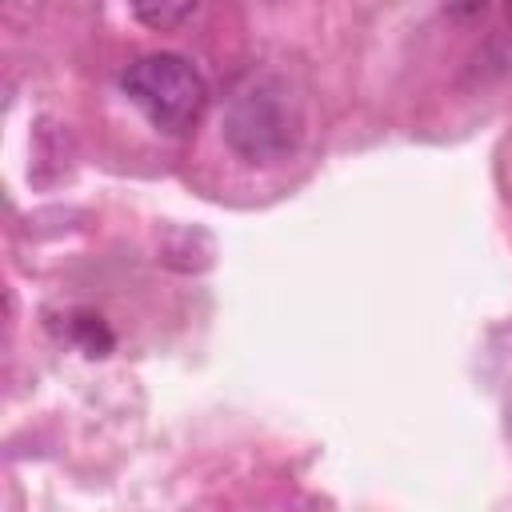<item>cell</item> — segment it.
<instances>
[{
    "mask_svg": "<svg viewBox=\"0 0 512 512\" xmlns=\"http://www.w3.org/2000/svg\"><path fill=\"white\" fill-rule=\"evenodd\" d=\"M304 136V104L288 76L252 72L224 108V140L248 164H276L296 152Z\"/></svg>",
    "mask_w": 512,
    "mask_h": 512,
    "instance_id": "cell-1",
    "label": "cell"
},
{
    "mask_svg": "<svg viewBox=\"0 0 512 512\" xmlns=\"http://www.w3.org/2000/svg\"><path fill=\"white\" fill-rule=\"evenodd\" d=\"M120 84H124V96L132 100V108L164 136L192 132L208 108L204 76L196 72L192 60H184L176 52H152V56L132 60L124 68Z\"/></svg>",
    "mask_w": 512,
    "mask_h": 512,
    "instance_id": "cell-2",
    "label": "cell"
},
{
    "mask_svg": "<svg viewBox=\"0 0 512 512\" xmlns=\"http://www.w3.org/2000/svg\"><path fill=\"white\" fill-rule=\"evenodd\" d=\"M196 4H200V0H128L132 16H136L144 28H152V32H172V28H180V24L196 12Z\"/></svg>",
    "mask_w": 512,
    "mask_h": 512,
    "instance_id": "cell-3",
    "label": "cell"
},
{
    "mask_svg": "<svg viewBox=\"0 0 512 512\" xmlns=\"http://www.w3.org/2000/svg\"><path fill=\"white\" fill-rule=\"evenodd\" d=\"M76 340L84 344L88 356H104V352L112 348V336H108V328L100 324V316H80V320H76Z\"/></svg>",
    "mask_w": 512,
    "mask_h": 512,
    "instance_id": "cell-4",
    "label": "cell"
},
{
    "mask_svg": "<svg viewBox=\"0 0 512 512\" xmlns=\"http://www.w3.org/2000/svg\"><path fill=\"white\" fill-rule=\"evenodd\" d=\"M504 8H508V20H512V0H504Z\"/></svg>",
    "mask_w": 512,
    "mask_h": 512,
    "instance_id": "cell-5",
    "label": "cell"
}]
</instances>
